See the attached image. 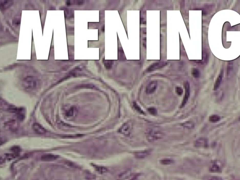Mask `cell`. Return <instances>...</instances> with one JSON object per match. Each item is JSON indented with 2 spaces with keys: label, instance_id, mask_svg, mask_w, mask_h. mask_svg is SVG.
I'll return each mask as SVG.
<instances>
[{
  "label": "cell",
  "instance_id": "7c38bea8",
  "mask_svg": "<svg viewBox=\"0 0 240 180\" xmlns=\"http://www.w3.org/2000/svg\"><path fill=\"white\" fill-rule=\"evenodd\" d=\"M57 155L51 154H47L42 155L41 157V160L44 161H55L57 158Z\"/></svg>",
  "mask_w": 240,
  "mask_h": 180
},
{
  "label": "cell",
  "instance_id": "f546056e",
  "mask_svg": "<svg viewBox=\"0 0 240 180\" xmlns=\"http://www.w3.org/2000/svg\"><path fill=\"white\" fill-rule=\"evenodd\" d=\"M233 69V64L231 62H229L227 65V75H229Z\"/></svg>",
  "mask_w": 240,
  "mask_h": 180
},
{
  "label": "cell",
  "instance_id": "9c48e42d",
  "mask_svg": "<svg viewBox=\"0 0 240 180\" xmlns=\"http://www.w3.org/2000/svg\"><path fill=\"white\" fill-rule=\"evenodd\" d=\"M33 129L35 133L39 135L44 134L46 130L41 125L38 123H34L33 125Z\"/></svg>",
  "mask_w": 240,
  "mask_h": 180
},
{
  "label": "cell",
  "instance_id": "ba28073f",
  "mask_svg": "<svg viewBox=\"0 0 240 180\" xmlns=\"http://www.w3.org/2000/svg\"><path fill=\"white\" fill-rule=\"evenodd\" d=\"M158 82L156 81H151L146 87V92L147 94H152L157 89Z\"/></svg>",
  "mask_w": 240,
  "mask_h": 180
},
{
  "label": "cell",
  "instance_id": "30bf717a",
  "mask_svg": "<svg viewBox=\"0 0 240 180\" xmlns=\"http://www.w3.org/2000/svg\"><path fill=\"white\" fill-rule=\"evenodd\" d=\"M152 150H150V149L140 151L138 152H135L134 153V156L135 158H139V159L144 158L147 157V156H148L149 155H150L152 152Z\"/></svg>",
  "mask_w": 240,
  "mask_h": 180
},
{
  "label": "cell",
  "instance_id": "e0dca14e",
  "mask_svg": "<svg viewBox=\"0 0 240 180\" xmlns=\"http://www.w3.org/2000/svg\"><path fill=\"white\" fill-rule=\"evenodd\" d=\"M94 166L97 171L101 174H104L108 171V169L104 166Z\"/></svg>",
  "mask_w": 240,
  "mask_h": 180
},
{
  "label": "cell",
  "instance_id": "5b68a950",
  "mask_svg": "<svg viewBox=\"0 0 240 180\" xmlns=\"http://www.w3.org/2000/svg\"><path fill=\"white\" fill-rule=\"evenodd\" d=\"M184 86L185 90V95H184V97L183 100L182 101L181 106L180 107L181 108H182L185 106V105L186 104V103L188 102L189 98L190 95V83H189V82H188V81L185 82V83H184Z\"/></svg>",
  "mask_w": 240,
  "mask_h": 180
},
{
  "label": "cell",
  "instance_id": "d4e9b609",
  "mask_svg": "<svg viewBox=\"0 0 240 180\" xmlns=\"http://www.w3.org/2000/svg\"><path fill=\"white\" fill-rule=\"evenodd\" d=\"M202 56H203L202 58H203L204 62L205 63H207V61L209 60V56L208 53L205 50L204 51Z\"/></svg>",
  "mask_w": 240,
  "mask_h": 180
},
{
  "label": "cell",
  "instance_id": "2e32d148",
  "mask_svg": "<svg viewBox=\"0 0 240 180\" xmlns=\"http://www.w3.org/2000/svg\"><path fill=\"white\" fill-rule=\"evenodd\" d=\"M118 59L120 61H124L126 60L122 48H119L118 50Z\"/></svg>",
  "mask_w": 240,
  "mask_h": 180
},
{
  "label": "cell",
  "instance_id": "52a82bcc",
  "mask_svg": "<svg viewBox=\"0 0 240 180\" xmlns=\"http://www.w3.org/2000/svg\"><path fill=\"white\" fill-rule=\"evenodd\" d=\"M208 145V139L205 137L197 139L195 143V146L197 148H205Z\"/></svg>",
  "mask_w": 240,
  "mask_h": 180
},
{
  "label": "cell",
  "instance_id": "f1b7e54d",
  "mask_svg": "<svg viewBox=\"0 0 240 180\" xmlns=\"http://www.w3.org/2000/svg\"><path fill=\"white\" fill-rule=\"evenodd\" d=\"M11 151L15 153H18L20 152V148L19 147L17 146H15L12 147L11 149Z\"/></svg>",
  "mask_w": 240,
  "mask_h": 180
},
{
  "label": "cell",
  "instance_id": "7a4b0ae2",
  "mask_svg": "<svg viewBox=\"0 0 240 180\" xmlns=\"http://www.w3.org/2000/svg\"><path fill=\"white\" fill-rule=\"evenodd\" d=\"M39 82L33 77H27L24 82V86L27 90H34L38 86Z\"/></svg>",
  "mask_w": 240,
  "mask_h": 180
},
{
  "label": "cell",
  "instance_id": "ffe728a7",
  "mask_svg": "<svg viewBox=\"0 0 240 180\" xmlns=\"http://www.w3.org/2000/svg\"><path fill=\"white\" fill-rule=\"evenodd\" d=\"M182 126L185 128H187L188 129H191L194 127V123L193 122L189 121V122H185V123H183L182 124Z\"/></svg>",
  "mask_w": 240,
  "mask_h": 180
},
{
  "label": "cell",
  "instance_id": "cb8c5ba5",
  "mask_svg": "<svg viewBox=\"0 0 240 180\" xmlns=\"http://www.w3.org/2000/svg\"><path fill=\"white\" fill-rule=\"evenodd\" d=\"M220 167L216 164H214L210 168V171L212 172H218L220 171Z\"/></svg>",
  "mask_w": 240,
  "mask_h": 180
},
{
  "label": "cell",
  "instance_id": "4dcf8cb0",
  "mask_svg": "<svg viewBox=\"0 0 240 180\" xmlns=\"http://www.w3.org/2000/svg\"><path fill=\"white\" fill-rule=\"evenodd\" d=\"M176 91L177 94L178 95H182L183 93V90L181 87H177L176 88Z\"/></svg>",
  "mask_w": 240,
  "mask_h": 180
},
{
  "label": "cell",
  "instance_id": "1f68e13d",
  "mask_svg": "<svg viewBox=\"0 0 240 180\" xmlns=\"http://www.w3.org/2000/svg\"><path fill=\"white\" fill-rule=\"evenodd\" d=\"M209 180H224L221 178L219 177L218 176H213Z\"/></svg>",
  "mask_w": 240,
  "mask_h": 180
},
{
  "label": "cell",
  "instance_id": "7402d4cb",
  "mask_svg": "<svg viewBox=\"0 0 240 180\" xmlns=\"http://www.w3.org/2000/svg\"><path fill=\"white\" fill-rule=\"evenodd\" d=\"M84 3V1H68L67 2L66 4L68 5H72V4H74V5H82Z\"/></svg>",
  "mask_w": 240,
  "mask_h": 180
},
{
  "label": "cell",
  "instance_id": "484cf974",
  "mask_svg": "<svg viewBox=\"0 0 240 180\" xmlns=\"http://www.w3.org/2000/svg\"><path fill=\"white\" fill-rule=\"evenodd\" d=\"M192 75L194 78H199L200 76V72L199 69L194 68L192 70Z\"/></svg>",
  "mask_w": 240,
  "mask_h": 180
},
{
  "label": "cell",
  "instance_id": "d6986e66",
  "mask_svg": "<svg viewBox=\"0 0 240 180\" xmlns=\"http://www.w3.org/2000/svg\"><path fill=\"white\" fill-rule=\"evenodd\" d=\"M105 67L107 69H111L112 68V66L113 64V61L111 60H104L103 61Z\"/></svg>",
  "mask_w": 240,
  "mask_h": 180
},
{
  "label": "cell",
  "instance_id": "4fadbf2b",
  "mask_svg": "<svg viewBox=\"0 0 240 180\" xmlns=\"http://www.w3.org/2000/svg\"><path fill=\"white\" fill-rule=\"evenodd\" d=\"M13 2L12 1H1L0 7L1 9H6L8 8L13 4Z\"/></svg>",
  "mask_w": 240,
  "mask_h": 180
},
{
  "label": "cell",
  "instance_id": "5bb4252c",
  "mask_svg": "<svg viewBox=\"0 0 240 180\" xmlns=\"http://www.w3.org/2000/svg\"><path fill=\"white\" fill-rule=\"evenodd\" d=\"M131 175V172L130 169H128L121 173L119 175L118 180H125L130 177Z\"/></svg>",
  "mask_w": 240,
  "mask_h": 180
},
{
  "label": "cell",
  "instance_id": "8fae6325",
  "mask_svg": "<svg viewBox=\"0 0 240 180\" xmlns=\"http://www.w3.org/2000/svg\"><path fill=\"white\" fill-rule=\"evenodd\" d=\"M223 70L222 69V70H221L220 74L218 76V78H217L216 80L215 83L214 84V88H213V90H214V91H216V90H218V88L220 87L221 83L222 80V78H223Z\"/></svg>",
  "mask_w": 240,
  "mask_h": 180
},
{
  "label": "cell",
  "instance_id": "6da1fadb",
  "mask_svg": "<svg viewBox=\"0 0 240 180\" xmlns=\"http://www.w3.org/2000/svg\"><path fill=\"white\" fill-rule=\"evenodd\" d=\"M163 136L162 131L157 128H150L146 131V139L150 142L156 141L162 139Z\"/></svg>",
  "mask_w": 240,
  "mask_h": 180
},
{
  "label": "cell",
  "instance_id": "ac0fdd59",
  "mask_svg": "<svg viewBox=\"0 0 240 180\" xmlns=\"http://www.w3.org/2000/svg\"><path fill=\"white\" fill-rule=\"evenodd\" d=\"M221 120V117L217 114H213L209 117V121L213 123H216L220 121Z\"/></svg>",
  "mask_w": 240,
  "mask_h": 180
},
{
  "label": "cell",
  "instance_id": "277c9868",
  "mask_svg": "<svg viewBox=\"0 0 240 180\" xmlns=\"http://www.w3.org/2000/svg\"><path fill=\"white\" fill-rule=\"evenodd\" d=\"M167 65H168V62H166V61H160V62H156L151 65L147 68V69L146 70V72H152L155 70L162 69Z\"/></svg>",
  "mask_w": 240,
  "mask_h": 180
},
{
  "label": "cell",
  "instance_id": "d6a6232c",
  "mask_svg": "<svg viewBox=\"0 0 240 180\" xmlns=\"http://www.w3.org/2000/svg\"><path fill=\"white\" fill-rule=\"evenodd\" d=\"M138 175H135L134 177H133L130 180H138Z\"/></svg>",
  "mask_w": 240,
  "mask_h": 180
},
{
  "label": "cell",
  "instance_id": "83f0119b",
  "mask_svg": "<svg viewBox=\"0 0 240 180\" xmlns=\"http://www.w3.org/2000/svg\"><path fill=\"white\" fill-rule=\"evenodd\" d=\"M148 111L149 112L150 114H151L152 115H156L157 114V110L156 108H148Z\"/></svg>",
  "mask_w": 240,
  "mask_h": 180
},
{
  "label": "cell",
  "instance_id": "603a6c76",
  "mask_svg": "<svg viewBox=\"0 0 240 180\" xmlns=\"http://www.w3.org/2000/svg\"><path fill=\"white\" fill-rule=\"evenodd\" d=\"M174 161L171 159H164L160 161V163L162 165H170L174 163Z\"/></svg>",
  "mask_w": 240,
  "mask_h": 180
},
{
  "label": "cell",
  "instance_id": "44dd1931",
  "mask_svg": "<svg viewBox=\"0 0 240 180\" xmlns=\"http://www.w3.org/2000/svg\"><path fill=\"white\" fill-rule=\"evenodd\" d=\"M133 107L134 109H135L136 111L138 112L140 114H144L145 113L143 110L141 109V108L138 105V104L137 103L134 102L133 103Z\"/></svg>",
  "mask_w": 240,
  "mask_h": 180
},
{
  "label": "cell",
  "instance_id": "9a60e30c",
  "mask_svg": "<svg viewBox=\"0 0 240 180\" xmlns=\"http://www.w3.org/2000/svg\"><path fill=\"white\" fill-rule=\"evenodd\" d=\"M76 112V109L72 107L69 109L68 110H66L65 112V115L68 118H70L74 115Z\"/></svg>",
  "mask_w": 240,
  "mask_h": 180
},
{
  "label": "cell",
  "instance_id": "3957f363",
  "mask_svg": "<svg viewBox=\"0 0 240 180\" xmlns=\"http://www.w3.org/2000/svg\"><path fill=\"white\" fill-rule=\"evenodd\" d=\"M132 129V124L130 122H127L122 125L118 130V132L124 136H130Z\"/></svg>",
  "mask_w": 240,
  "mask_h": 180
},
{
  "label": "cell",
  "instance_id": "8992f818",
  "mask_svg": "<svg viewBox=\"0 0 240 180\" xmlns=\"http://www.w3.org/2000/svg\"><path fill=\"white\" fill-rule=\"evenodd\" d=\"M5 127L8 130L15 132L17 130L18 128V124L16 120H12L6 123Z\"/></svg>",
  "mask_w": 240,
  "mask_h": 180
},
{
  "label": "cell",
  "instance_id": "4316f807",
  "mask_svg": "<svg viewBox=\"0 0 240 180\" xmlns=\"http://www.w3.org/2000/svg\"><path fill=\"white\" fill-rule=\"evenodd\" d=\"M18 155V153H12V154H6L5 155V158L8 160H11L14 158H16Z\"/></svg>",
  "mask_w": 240,
  "mask_h": 180
}]
</instances>
